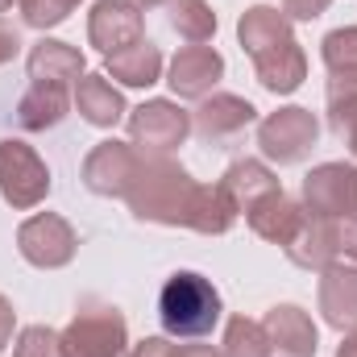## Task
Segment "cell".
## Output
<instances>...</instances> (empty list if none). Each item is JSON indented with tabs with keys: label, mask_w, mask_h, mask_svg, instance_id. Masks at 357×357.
<instances>
[{
	"label": "cell",
	"mask_w": 357,
	"mask_h": 357,
	"mask_svg": "<svg viewBox=\"0 0 357 357\" xmlns=\"http://www.w3.org/2000/svg\"><path fill=\"white\" fill-rule=\"evenodd\" d=\"M225 75V59L212 46H183L171 63L167 84L178 100H204L208 91L216 88V79Z\"/></svg>",
	"instance_id": "4fadbf2b"
},
{
	"label": "cell",
	"mask_w": 357,
	"mask_h": 357,
	"mask_svg": "<svg viewBox=\"0 0 357 357\" xmlns=\"http://www.w3.org/2000/svg\"><path fill=\"white\" fill-rule=\"evenodd\" d=\"M13 324H17V316H13V303L0 295V349L13 341Z\"/></svg>",
	"instance_id": "d6a6232c"
},
{
	"label": "cell",
	"mask_w": 357,
	"mask_h": 357,
	"mask_svg": "<svg viewBox=\"0 0 357 357\" xmlns=\"http://www.w3.org/2000/svg\"><path fill=\"white\" fill-rule=\"evenodd\" d=\"M4 8H13V0H0V13H4Z\"/></svg>",
	"instance_id": "74e56055"
},
{
	"label": "cell",
	"mask_w": 357,
	"mask_h": 357,
	"mask_svg": "<svg viewBox=\"0 0 357 357\" xmlns=\"http://www.w3.org/2000/svg\"><path fill=\"white\" fill-rule=\"evenodd\" d=\"M129 357H175V345L167 337H146L142 345H133Z\"/></svg>",
	"instance_id": "4dcf8cb0"
},
{
	"label": "cell",
	"mask_w": 357,
	"mask_h": 357,
	"mask_svg": "<svg viewBox=\"0 0 357 357\" xmlns=\"http://www.w3.org/2000/svg\"><path fill=\"white\" fill-rule=\"evenodd\" d=\"M67 108H71L67 88H59V84H33L17 100V125L29 129V133H42V129H54L67 116Z\"/></svg>",
	"instance_id": "ac0fdd59"
},
{
	"label": "cell",
	"mask_w": 357,
	"mask_h": 357,
	"mask_svg": "<svg viewBox=\"0 0 357 357\" xmlns=\"http://www.w3.org/2000/svg\"><path fill=\"white\" fill-rule=\"evenodd\" d=\"M328 4H333V0H282V13L295 17V21H312V17H320Z\"/></svg>",
	"instance_id": "f546056e"
},
{
	"label": "cell",
	"mask_w": 357,
	"mask_h": 357,
	"mask_svg": "<svg viewBox=\"0 0 357 357\" xmlns=\"http://www.w3.org/2000/svg\"><path fill=\"white\" fill-rule=\"evenodd\" d=\"M316 137H320V125H316V116L307 108H278V112H270L266 121L258 125V146L278 167L303 162L312 154Z\"/></svg>",
	"instance_id": "5b68a950"
},
{
	"label": "cell",
	"mask_w": 357,
	"mask_h": 357,
	"mask_svg": "<svg viewBox=\"0 0 357 357\" xmlns=\"http://www.w3.org/2000/svg\"><path fill=\"white\" fill-rule=\"evenodd\" d=\"M137 167L142 154L133 150V142H100L84 162V183L96 195H129Z\"/></svg>",
	"instance_id": "9c48e42d"
},
{
	"label": "cell",
	"mask_w": 357,
	"mask_h": 357,
	"mask_svg": "<svg viewBox=\"0 0 357 357\" xmlns=\"http://www.w3.org/2000/svg\"><path fill=\"white\" fill-rule=\"evenodd\" d=\"M46 191H50V171L38 158V150L17 137H4L0 142V195L25 212V208H38Z\"/></svg>",
	"instance_id": "277c9868"
},
{
	"label": "cell",
	"mask_w": 357,
	"mask_h": 357,
	"mask_svg": "<svg viewBox=\"0 0 357 357\" xmlns=\"http://www.w3.org/2000/svg\"><path fill=\"white\" fill-rule=\"evenodd\" d=\"M320 312L333 328L341 333H357V266H333L320 270Z\"/></svg>",
	"instance_id": "9a60e30c"
},
{
	"label": "cell",
	"mask_w": 357,
	"mask_h": 357,
	"mask_svg": "<svg viewBox=\"0 0 357 357\" xmlns=\"http://www.w3.org/2000/svg\"><path fill=\"white\" fill-rule=\"evenodd\" d=\"M88 38L104 54H121L142 42V13L137 0H96L88 17Z\"/></svg>",
	"instance_id": "30bf717a"
},
{
	"label": "cell",
	"mask_w": 357,
	"mask_h": 357,
	"mask_svg": "<svg viewBox=\"0 0 357 357\" xmlns=\"http://www.w3.org/2000/svg\"><path fill=\"white\" fill-rule=\"evenodd\" d=\"M254 67H258V79H262V88L278 91V96H287V91H295L303 84V75H307V59H303V50H299V42L291 38V42H282V46H274L266 54H258L254 59Z\"/></svg>",
	"instance_id": "ffe728a7"
},
{
	"label": "cell",
	"mask_w": 357,
	"mask_h": 357,
	"mask_svg": "<svg viewBox=\"0 0 357 357\" xmlns=\"http://www.w3.org/2000/svg\"><path fill=\"white\" fill-rule=\"evenodd\" d=\"M349 220H354V225H357V199H354V216H349Z\"/></svg>",
	"instance_id": "f35d334b"
},
{
	"label": "cell",
	"mask_w": 357,
	"mask_h": 357,
	"mask_svg": "<svg viewBox=\"0 0 357 357\" xmlns=\"http://www.w3.org/2000/svg\"><path fill=\"white\" fill-rule=\"evenodd\" d=\"M337 357H357V333L345 341V345H341V354H337Z\"/></svg>",
	"instance_id": "d590c367"
},
{
	"label": "cell",
	"mask_w": 357,
	"mask_h": 357,
	"mask_svg": "<svg viewBox=\"0 0 357 357\" xmlns=\"http://www.w3.org/2000/svg\"><path fill=\"white\" fill-rule=\"evenodd\" d=\"M75 104H79L84 121L96 125V129H112L125 116V100H121V91L112 88L108 75H84L75 84Z\"/></svg>",
	"instance_id": "44dd1931"
},
{
	"label": "cell",
	"mask_w": 357,
	"mask_h": 357,
	"mask_svg": "<svg viewBox=\"0 0 357 357\" xmlns=\"http://www.w3.org/2000/svg\"><path fill=\"white\" fill-rule=\"evenodd\" d=\"M225 357H266V333H262V320H229V333H225Z\"/></svg>",
	"instance_id": "4316f807"
},
{
	"label": "cell",
	"mask_w": 357,
	"mask_h": 357,
	"mask_svg": "<svg viewBox=\"0 0 357 357\" xmlns=\"http://www.w3.org/2000/svg\"><path fill=\"white\" fill-rule=\"evenodd\" d=\"M199 195H204V183H195L167 154H142L137 178H133V187H129L125 199H129V208H133L137 220L191 229V220L199 212Z\"/></svg>",
	"instance_id": "6da1fadb"
},
{
	"label": "cell",
	"mask_w": 357,
	"mask_h": 357,
	"mask_svg": "<svg viewBox=\"0 0 357 357\" xmlns=\"http://www.w3.org/2000/svg\"><path fill=\"white\" fill-rule=\"evenodd\" d=\"M245 216H250V229L262 237V241H274V245H291V237L303 229V220H307V212L291 199V195H282V191H270L262 195L254 208H245Z\"/></svg>",
	"instance_id": "5bb4252c"
},
{
	"label": "cell",
	"mask_w": 357,
	"mask_h": 357,
	"mask_svg": "<svg viewBox=\"0 0 357 357\" xmlns=\"http://www.w3.org/2000/svg\"><path fill=\"white\" fill-rule=\"evenodd\" d=\"M328 125L357 158V88L354 84L333 79V88H328Z\"/></svg>",
	"instance_id": "d4e9b609"
},
{
	"label": "cell",
	"mask_w": 357,
	"mask_h": 357,
	"mask_svg": "<svg viewBox=\"0 0 357 357\" xmlns=\"http://www.w3.org/2000/svg\"><path fill=\"white\" fill-rule=\"evenodd\" d=\"M158 320L171 337H208L220 320V291L204 274L178 270L158 295Z\"/></svg>",
	"instance_id": "7a4b0ae2"
},
{
	"label": "cell",
	"mask_w": 357,
	"mask_h": 357,
	"mask_svg": "<svg viewBox=\"0 0 357 357\" xmlns=\"http://www.w3.org/2000/svg\"><path fill=\"white\" fill-rule=\"evenodd\" d=\"M75 245H79L75 229H71L63 216H54V212H38V216H29V220L21 225V233H17V250H21V258H25L29 266H42V270L67 266V262L75 258Z\"/></svg>",
	"instance_id": "8992f818"
},
{
	"label": "cell",
	"mask_w": 357,
	"mask_h": 357,
	"mask_svg": "<svg viewBox=\"0 0 357 357\" xmlns=\"http://www.w3.org/2000/svg\"><path fill=\"white\" fill-rule=\"evenodd\" d=\"M175 357H225L212 345H175Z\"/></svg>",
	"instance_id": "e575fe53"
},
{
	"label": "cell",
	"mask_w": 357,
	"mask_h": 357,
	"mask_svg": "<svg viewBox=\"0 0 357 357\" xmlns=\"http://www.w3.org/2000/svg\"><path fill=\"white\" fill-rule=\"evenodd\" d=\"M216 187L229 195V204H233L237 212H241V208H254V204H258L262 195H270V191H282V187H278V178L270 175L262 162H254V158H245V162H233Z\"/></svg>",
	"instance_id": "7402d4cb"
},
{
	"label": "cell",
	"mask_w": 357,
	"mask_h": 357,
	"mask_svg": "<svg viewBox=\"0 0 357 357\" xmlns=\"http://www.w3.org/2000/svg\"><path fill=\"white\" fill-rule=\"evenodd\" d=\"M262 333H266V357H312L316 354V324L295 303L270 307V316L262 320Z\"/></svg>",
	"instance_id": "7c38bea8"
},
{
	"label": "cell",
	"mask_w": 357,
	"mask_h": 357,
	"mask_svg": "<svg viewBox=\"0 0 357 357\" xmlns=\"http://www.w3.org/2000/svg\"><path fill=\"white\" fill-rule=\"evenodd\" d=\"M29 79L33 84H79L84 79V54L67 42H54V38H42L33 50H29Z\"/></svg>",
	"instance_id": "e0dca14e"
},
{
	"label": "cell",
	"mask_w": 357,
	"mask_h": 357,
	"mask_svg": "<svg viewBox=\"0 0 357 357\" xmlns=\"http://www.w3.org/2000/svg\"><path fill=\"white\" fill-rule=\"evenodd\" d=\"M254 121H258V108H254L250 100L220 91V96H204V100H199V108H195V116H191V129H195L199 137H208V142H229V137L245 133Z\"/></svg>",
	"instance_id": "8fae6325"
},
{
	"label": "cell",
	"mask_w": 357,
	"mask_h": 357,
	"mask_svg": "<svg viewBox=\"0 0 357 357\" xmlns=\"http://www.w3.org/2000/svg\"><path fill=\"white\" fill-rule=\"evenodd\" d=\"M324 67L333 71V79L357 88V29H333L324 38Z\"/></svg>",
	"instance_id": "484cf974"
},
{
	"label": "cell",
	"mask_w": 357,
	"mask_h": 357,
	"mask_svg": "<svg viewBox=\"0 0 357 357\" xmlns=\"http://www.w3.org/2000/svg\"><path fill=\"white\" fill-rule=\"evenodd\" d=\"M171 25L191 46H204L216 33V13L204 0H171Z\"/></svg>",
	"instance_id": "cb8c5ba5"
},
{
	"label": "cell",
	"mask_w": 357,
	"mask_h": 357,
	"mask_svg": "<svg viewBox=\"0 0 357 357\" xmlns=\"http://www.w3.org/2000/svg\"><path fill=\"white\" fill-rule=\"evenodd\" d=\"M341 254L349 258V266H357V225L341 229Z\"/></svg>",
	"instance_id": "836d02e7"
},
{
	"label": "cell",
	"mask_w": 357,
	"mask_h": 357,
	"mask_svg": "<svg viewBox=\"0 0 357 357\" xmlns=\"http://www.w3.org/2000/svg\"><path fill=\"white\" fill-rule=\"evenodd\" d=\"M104 75H112L116 84H125V88H150V84H158L162 79V54H158V46L154 42H133L129 50H121V54H108V67H104Z\"/></svg>",
	"instance_id": "d6986e66"
},
{
	"label": "cell",
	"mask_w": 357,
	"mask_h": 357,
	"mask_svg": "<svg viewBox=\"0 0 357 357\" xmlns=\"http://www.w3.org/2000/svg\"><path fill=\"white\" fill-rule=\"evenodd\" d=\"M187 133H191V116L171 100H146L142 108L129 112V137L146 154H171L187 142Z\"/></svg>",
	"instance_id": "52a82bcc"
},
{
	"label": "cell",
	"mask_w": 357,
	"mask_h": 357,
	"mask_svg": "<svg viewBox=\"0 0 357 357\" xmlns=\"http://www.w3.org/2000/svg\"><path fill=\"white\" fill-rule=\"evenodd\" d=\"M354 199H357V171L345 162H324L312 175L303 178V212L320 216V220H341L354 216Z\"/></svg>",
	"instance_id": "ba28073f"
},
{
	"label": "cell",
	"mask_w": 357,
	"mask_h": 357,
	"mask_svg": "<svg viewBox=\"0 0 357 357\" xmlns=\"http://www.w3.org/2000/svg\"><path fill=\"white\" fill-rule=\"evenodd\" d=\"M287 258H291L295 266H303V270H324V266H333V262L341 258V229H337L333 220L307 216V220H303V229L291 237V245H287Z\"/></svg>",
	"instance_id": "2e32d148"
},
{
	"label": "cell",
	"mask_w": 357,
	"mask_h": 357,
	"mask_svg": "<svg viewBox=\"0 0 357 357\" xmlns=\"http://www.w3.org/2000/svg\"><path fill=\"white\" fill-rule=\"evenodd\" d=\"M137 4H146V8H158V4H171V0H137Z\"/></svg>",
	"instance_id": "8d00e7d4"
},
{
	"label": "cell",
	"mask_w": 357,
	"mask_h": 357,
	"mask_svg": "<svg viewBox=\"0 0 357 357\" xmlns=\"http://www.w3.org/2000/svg\"><path fill=\"white\" fill-rule=\"evenodd\" d=\"M17 50H21V33H17V25H8L0 17V63H8Z\"/></svg>",
	"instance_id": "1f68e13d"
},
{
	"label": "cell",
	"mask_w": 357,
	"mask_h": 357,
	"mask_svg": "<svg viewBox=\"0 0 357 357\" xmlns=\"http://www.w3.org/2000/svg\"><path fill=\"white\" fill-rule=\"evenodd\" d=\"M13 357H63V337H59L54 328L33 324V328H25V333L17 337Z\"/></svg>",
	"instance_id": "83f0119b"
},
{
	"label": "cell",
	"mask_w": 357,
	"mask_h": 357,
	"mask_svg": "<svg viewBox=\"0 0 357 357\" xmlns=\"http://www.w3.org/2000/svg\"><path fill=\"white\" fill-rule=\"evenodd\" d=\"M75 4H79V0H21V17H25V25H33V29H50V25L67 21Z\"/></svg>",
	"instance_id": "f1b7e54d"
},
{
	"label": "cell",
	"mask_w": 357,
	"mask_h": 357,
	"mask_svg": "<svg viewBox=\"0 0 357 357\" xmlns=\"http://www.w3.org/2000/svg\"><path fill=\"white\" fill-rule=\"evenodd\" d=\"M63 337V357H125L129 333H125V316L116 307H84Z\"/></svg>",
	"instance_id": "3957f363"
},
{
	"label": "cell",
	"mask_w": 357,
	"mask_h": 357,
	"mask_svg": "<svg viewBox=\"0 0 357 357\" xmlns=\"http://www.w3.org/2000/svg\"><path fill=\"white\" fill-rule=\"evenodd\" d=\"M237 33H241V46L250 50V59H258V54H266V50H274V46L291 42L287 17H282L278 8H270V4H254V8L241 17Z\"/></svg>",
	"instance_id": "603a6c76"
}]
</instances>
